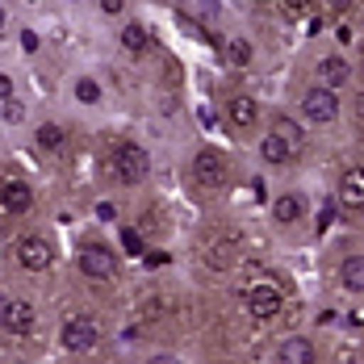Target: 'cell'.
Wrapping results in <instances>:
<instances>
[{
  "label": "cell",
  "mask_w": 364,
  "mask_h": 364,
  "mask_svg": "<svg viewBox=\"0 0 364 364\" xmlns=\"http://www.w3.org/2000/svg\"><path fill=\"white\" fill-rule=\"evenodd\" d=\"M281 306H285V285L277 277H259V281L247 285V310H252V318L272 323L281 314Z\"/></svg>",
  "instance_id": "obj_1"
},
{
  "label": "cell",
  "mask_w": 364,
  "mask_h": 364,
  "mask_svg": "<svg viewBox=\"0 0 364 364\" xmlns=\"http://www.w3.org/2000/svg\"><path fill=\"white\" fill-rule=\"evenodd\" d=\"M109 168L122 184H139L146 176V151L139 143H117L109 155Z\"/></svg>",
  "instance_id": "obj_2"
},
{
  "label": "cell",
  "mask_w": 364,
  "mask_h": 364,
  "mask_svg": "<svg viewBox=\"0 0 364 364\" xmlns=\"http://www.w3.org/2000/svg\"><path fill=\"white\" fill-rule=\"evenodd\" d=\"M301 113H306V122H314V126H331V122L339 117V97H335V88L314 84V88L301 97Z\"/></svg>",
  "instance_id": "obj_3"
},
{
  "label": "cell",
  "mask_w": 364,
  "mask_h": 364,
  "mask_svg": "<svg viewBox=\"0 0 364 364\" xmlns=\"http://www.w3.org/2000/svg\"><path fill=\"white\" fill-rule=\"evenodd\" d=\"M97 339H101V331H97L92 318H72V323H63V331H59L63 352H75V356L92 352V348H97Z\"/></svg>",
  "instance_id": "obj_4"
},
{
  "label": "cell",
  "mask_w": 364,
  "mask_h": 364,
  "mask_svg": "<svg viewBox=\"0 0 364 364\" xmlns=\"http://www.w3.org/2000/svg\"><path fill=\"white\" fill-rule=\"evenodd\" d=\"M80 272H84L88 281H113V277H117V259H113L109 247L88 243V247L80 252Z\"/></svg>",
  "instance_id": "obj_5"
},
{
  "label": "cell",
  "mask_w": 364,
  "mask_h": 364,
  "mask_svg": "<svg viewBox=\"0 0 364 364\" xmlns=\"http://www.w3.org/2000/svg\"><path fill=\"white\" fill-rule=\"evenodd\" d=\"M193 181L205 184V188H222L226 184V159H222V151L205 146V151L193 155Z\"/></svg>",
  "instance_id": "obj_6"
},
{
  "label": "cell",
  "mask_w": 364,
  "mask_h": 364,
  "mask_svg": "<svg viewBox=\"0 0 364 364\" xmlns=\"http://www.w3.org/2000/svg\"><path fill=\"white\" fill-rule=\"evenodd\" d=\"M17 264H21L26 272H46V268L55 264V252H50L46 239L26 235V239H17Z\"/></svg>",
  "instance_id": "obj_7"
},
{
  "label": "cell",
  "mask_w": 364,
  "mask_h": 364,
  "mask_svg": "<svg viewBox=\"0 0 364 364\" xmlns=\"http://www.w3.org/2000/svg\"><path fill=\"white\" fill-rule=\"evenodd\" d=\"M239 259H243L239 239H230V235H218V239H210V243H205V264H210L214 272H230Z\"/></svg>",
  "instance_id": "obj_8"
},
{
  "label": "cell",
  "mask_w": 364,
  "mask_h": 364,
  "mask_svg": "<svg viewBox=\"0 0 364 364\" xmlns=\"http://www.w3.org/2000/svg\"><path fill=\"white\" fill-rule=\"evenodd\" d=\"M0 205H4L9 214H30V205H34L30 184L26 181H4L0 184Z\"/></svg>",
  "instance_id": "obj_9"
},
{
  "label": "cell",
  "mask_w": 364,
  "mask_h": 364,
  "mask_svg": "<svg viewBox=\"0 0 364 364\" xmlns=\"http://www.w3.org/2000/svg\"><path fill=\"white\" fill-rule=\"evenodd\" d=\"M259 155H264V164H272V168H285V164H293L297 159V151H293L277 130H268L264 139H259Z\"/></svg>",
  "instance_id": "obj_10"
},
{
  "label": "cell",
  "mask_w": 364,
  "mask_h": 364,
  "mask_svg": "<svg viewBox=\"0 0 364 364\" xmlns=\"http://www.w3.org/2000/svg\"><path fill=\"white\" fill-rule=\"evenodd\" d=\"M34 306L30 301H9V310H4V323L0 327L4 331H13V335H30L34 331Z\"/></svg>",
  "instance_id": "obj_11"
},
{
  "label": "cell",
  "mask_w": 364,
  "mask_h": 364,
  "mask_svg": "<svg viewBox=\"0 0 364 364\" xmlns=\"http://www.w3.org/2000/svg\"><path fill=\"white\" fill-rule=\"evenodd\" d=\"M339 201L348 210H364V168H348L339 181Z\"/></svg>",
  "instance_id": "obj_12"
},
{
  "label": "cell",
  "mask_w": 364,
  "mask_h": 364,
  "mask_svg": "<svg viewBox=\"0 0 364 364\" xmlns=\"http://www.w3.org/2000/svg\"><path fill=\"white\" fill-rule=\"evenodd\" d=\"M272 218L281 222V226L301 222V218H306V197H301V193H285V197H277V205H272Z\"/></svg>",
  "instance_id": "obj_13"
},
{
  "label": "cell",
  "mask_w": 364,
  "mask_h": 364,
  "mask_svg": "<svg viewBox=\"0 0 364 364\" xmlns=\"http://www.w3.org/2000/svg\"><path fill=\"white\" fill-rule=\"evenodd\" d=\"M226 117H230L239 130H252L255 117H259V101H255V97H230V105H226Z\"/></svg>",
  "instance_id": "obj_14"
},
{
  "label": "cell",
  "mask_w": 364,
  "mask_h": 364,
  "mask_svg": "<svg viewBox=\"0 0 364 364\" xmlns=\"http://www.w3.org/2000/svg\"><path fill=\"white\" fill-rule=\"evenodd\" d=\"M348 59H339V55H327V59H318V84H327V88H339V84H348Z\"/></svg>",
  "instance_id": "obj_15"
},
{
  "label": "cell",
  "mask_w": 364,
  "mask_h": 364,
  "mask_svg": "<svg viewBox=\"0 0 364 364\" xmlns=\"http://www.w3.org/2000/svg\"><path fill=\"white\" fill-rule=\"evenodd\" d=\"M339 285L348 293H364V255H348L339 268Z\"/></svg>",
  "instance_id": "obj_16"
},
{
  "label": "cell",
  "mask_w": 364,
  "mask_h": 364,
  "mask_svg": "<svg viewBox=\"0 0 364 364\" xmlns=\"http://www.w3.org/2000/svg\"><path fill=\"white\" fill-rule=\"evenodd\" d=\"M277 356H281L285 364H310L314 360V343H310V339H285Z\"/></svg>",
  "instance_id": "obj_17"
},
{
  "label": "cell",
  "mask_w": 364,
  "mask_h": 364,
  "mask_svg": "<svg viewBox=\"0 0 364 364\" xmlns=\"http://www.w3.org/2000/svg\"><path fill=\"white\" fill-rule=\"evenodd\" d=\"M122 46H126V55H146V30L139 21H130V26H122Z\"/></svg>",
  "instance_id": "obj_18"
},
{
  "label": "cell",
  "mask_w": 364,
  "mask_h": 364,
  "mask_svg": "<svg viewBox=\"0 0 364 364\" xmlns=\"http://www.w3.org/2000/svg\"><path fill=\"white\" fill-rule=\"evenodd\" d=\"M252 42H247V38H230V42H226V63H235V68H247V63H252Z\"/></svg>",
  "instance_id": "obj_19"
},
{
  "label": "cell",
  "mask_w": 364,
  "mask_h": 364,
  "mask_svg": "<svg viewBox=\"0 0 364 364\" xmlns=\"http://www.w3.org/2000/svg\"><path fill=\"white\" fill-rule=\"evenodd\" d=\"M272 130H277V134H281V139H285V143L297 151V155H301V146H306V134H301V126H293L289 117H277V122H272Z\"/></svg>",
  "instance_id": "obj_20"
},
{
  "label": "cell",
  "mask_w": 364,
  "mask_h": 364,
  "mask_svg": "<svg viewBox=\"0 0 364 364\" xmlns=\"http://www.w3.org/2000/svg\"><path fill=\"white\" fill-rule=\"evenodd\" d=\"M38 146H42V151H59V146H63V126L42 122V126H38Z\"/></svg>",
  "instance_id": "obj_21"
},
{
  "label": "cell",
  "mask_w": 364,
  "mask_h": 364,
  "mask_svg": "<svg viewBox=\"0 0 364 364\" xmlns=\"http://www.w3.org/2000/svg\"><path fill=\"white\" fill-rule=\"evenodd\" d=\"M75 101H80V105H97V101H101V84L88 80V75L75 80Z\"/></svg>",
  "instance_id": "obj_22"
},
{
  "label": "cell",
  "mask_w": 364,
  "mask_h": 364,
  "mask_svg": "<svg viewBox=\"0 0 364 364\" xmlns=\"http://www.w3.org/2000/svg\"><path fill=\"white\" fill-rule=\"evenodd\" d=\"M272 4H277L289 21H297V17H310V4H314V0H272Z\"/></svg>",
  "instance_id": "obj_23"
},
{
  "label": "cell",
  "mask_w": 364,
  "mask_h": 364,
  "mask_svg": "<svg viewBox=\"0 0 364 364\" xmlns=\"http://www.w3.org/2000/svg\"><path fill=\"white\" fill-rule=\"evenodd\" d=\"M122 247L130 255H143V235H139L134 226H126V230H122Z\"/></svg>",
  "instance_id": "obj_24"
},
{
  "label": "cell",
  "mask_w": 364,
  "mask_h": 364,
  "mask_svg": "<svg viewBox=\"0 0 364 364\" xmlns=\"http://www.w3.org/2000/svg\"><path fill=\"white\" fill-rule=\"evenodd\" d=\"M38 46H42V42H38V34H34V30H21V50H30V55H34Z\"/></svg>",
  "instance_id": "obj_25"
},
{
  "label": "cell",
  "mask_w": 364,
  "mask_h": 364,
  "mask_svg": "<svg viewBox=\"0 0 364 364\" xmlns=\"http://www.w3.org/2000/svg\"><path fill=\"white\" fill-rule=\"evenodd\" d=\"M21 117H26V109H21L17 101H9V105H4V122H21Z\"/></svg>",
  "instance_id": "obj_26"
},
{
  "label": "cell",
  "mask_w": 364,
  "mask_h": 364,
  "mask_svg": "<svg viewBox=\"0 0 364 364\" xmlns=\"http://www.w3.org/2000/svg\"><path fill=\"white\" fill-rule=\"evenodd\" d=\"M97 218H101V222H113V218H117V210H113L109 201H101V205H97Z\"/></svg>",
  "instance_id": "obj_27"
},
{
  "label": "cell",
  "mask_w": 364,
  "mask_h": 364,
  "mask_svg": "<svg viewBox=\"0 0 364 364\" xmlns=\"http://www.w3.org/2000/svg\"><path fill=\"white\" fill-rule=\"evenodd\" d=\"M0 101H13V80L0 72Z\"/></svg>",
  "instance_id": "obj_28"
},
{
  "label": "cell",
  "mask_w": 364,
  "mask_h": 364,
  "mask_svg": "<svg viewBox=\"0 0 364 364\" xmlns=\"http://www.w3.org/2000/svg\"><path fill=\"white\" fill-rule=\"evenodd\" d=\"M323 4H327L331 13H348V9H352L356 0H323Z\"/></svg>",
  "instance_id": "obj_29"
},
{
  "label": "cell",
  "mask_w": 364,
  "mask_h": 364,
  "mask_svg": "<svg viewBox=\"0 0 364 364\" xmlns=\"http://www.w3.org/2000/svg\"><path fill=\"white\" fill-rule=\"evenodd\" d=\"M101 9H105V13H113V17H117V13L126 9V0H101Z\"/></svg>",
  "instance_id": "obj_30"
},
{
  "label": "cell",
  "mask_w": 364,
  "mask_h": 364,
  "mask_svg": "<svg viewBox=\"0 0 364 364\" xmlns=\"http://www.w3.org/2000/svg\"><path fill=\"white\" fill-rule=\"evenodd\" d=\"M4 30H9V13L0 9V34H4Z\"/></svg>",
  "instance_id": "obj_31"
},
{
  "label": "cell",
  "mask_w": 364,
  "mask_h": 364,
  "mask_svg": "<svg viewBox=\"0 0 364 364\" xmlns=\"http://www.w3.org/2000/svg\"><path fill=\"white\" fill-rule=\"evenodd\" d=\"M356 113H360V117H364V92H360V97H356Z\"/></svg>",
  "instance_id": "obj_32"
},
{
  "label": "cell",
  "mask_w": 364,
  "mask_h": 364,
  "mask_svg": "<svg viewBox=\"0 0 364 364\" xmlns=\"http://www.w3.org/2000/svg\"><path fill=\"white\" fill-rule=\"evenodd\" d=\"M4 310H9V301H4V297H0V323H4Z\"/></svg>",
  "instance_id": "obj_33"
},
{
  "label": "cell",
  "mask_w": 364,
  "mask_h": 364,
  "mask_svg": "<svg viewBox=\"0 0 364 364\" xmlns=\"http://www.w3.org/2000/svg\"><path fill=\"white\" fill-rule=\"evenodd\" d=\"M360 139H364V117H360Z\"/></svg>",
  "instance_id": "obj_34"
},
{
  "label": "cell",
  "mask_w": 364,
  "mask_h": 364,
  "mask_svg": "<svg viewBox=\"0 0 364 364\" xmlns=\"http://www.w3.org/2000/svg\"><path fill=\"white\" fill-rule=\"evenodd\" d=\"M268 4H272V0H268Z\"/></svg>",
  "instance_id": "obj_35"
},
{
  "label": "cell",
  "mask_w": 364,
  "mask_h": 364,
  "mask_svg": "<svg viewBox=\"0 0 364 364\" xmlns=\"http://www.w3.org/2000/svg\"><path fill=\"white\" fill-rule=\"evenodd\" d=\"M360 21H364V17H360Z\"/></svg>",
  "instance_id": "obj_36"
}]
</instances>
